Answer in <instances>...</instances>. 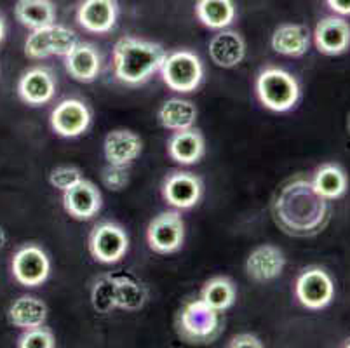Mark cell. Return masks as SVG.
<instances>
[{
  "instance_id": "15",
  "label": "cell",
  "mask_w": 350,
  "mask_h": 348,
  "mask_svg": "<svg viewBox=\"0 0 350 348\" xmlns=\"http://www.w3.org/2000/svg\"><path fill=\"white\" fill-rule=\"evenodd\" d=\"M77 23L89 34H108L119 19L117 0H81L75 12Z\"/></svg>"
},
{
  "instance_id": "5",
  "label": "cell",
  "mask_w": 350,
  "mask_h": 348,
  "mask_svg": "<svg viewBox=\"0 0 350 348\" xmlns=\"http://www.w3.org/2000/svg\"><path fill=\"white\" fill-rule=\"evenodd\" d=\"M162 81L171 91L189 94L199 89L204 79V65L196 53L187 49L167 53L162 63Z\"/></svg>"
},
{
  "instance_id": "17",
  "label": "cell",
  "mask_w": 350,
  "mask_h": 348,
  "mask_svg": "<svg viewBox=\"0 0 350 348\" xmlns=\"http://www.w3.org/2000/svg\"><path fill=\"white\" fill-rule=\"evenodd\" d=\"M143 152V142L135 131L129 129H113L105 136L103 155L108 164L129 165Z\"/></svg>"
},
{
  "instance_id": "29",
  "label": "cell",
  "mask_w": 350,
  "mask_h": 348,
  "mask_svg": "<svg viewBox=\"0 0 350 348\" xmlns=\"http://www.w3.org/2000/svg\"><path fill=\"white\" fill-rule=\"evenodd\" d=\"M206 305L215 308L216 312L228 310L237 299V289L228 277H213L202 286L199 296Z\"/></svg>"
},
{
  "instance_id": "6",
  "label": "cell",
  "mask_w": 350,
  "mask_h": 348,
  "mask_svg": "<svg viewBox=\"0 0 350 348\" xmlns=\"http://www.w3.org/2000/svg\"><path fill=\"white\" fill-rule=\"evenodd\" d=\"M77 44L79 37L72 28L53 23L31 30L25 40V56L30 59H46L49 56L65 57Z\"/></svg>"
},
{
  "instance_id": "37",
  "label": "cell",
  "mask_w": 350,
  "mask_h": 348,
  "mask_svg": "<svg viewBox=\"0 0 350 348\" xmlns=\"http://www.w3.org/2000/svg\"><path fill=\"white\" fill-rule=\"evenodd\" d=\"M5 244H8V234H5L4 226L0 225V249L4 247Z\"/></svg>"
},
{
  "instance_id": "30",
  "label": "cell",
  "mask_w": 350,
  "mask_h": 348,
  "mask_svg": "<svg viewBox=\"0 0 350 348\" xmlns=\"http://www.w3.org/2000/svg\"><path fill=\"white\" fill-rule=\"evenodd\" d=\"M91 306L96 314H112L117 308L116 303V277L113 273H103L96 277L91 286Z\"/></svg>"
},
{
  "instance_id": "11",
  "label": "cell",
  "mask_w": 350,
  "mask_h": 348,
  "mask_svg": "<svg viewBox=\"0 0 350 348\" xmlns=\"http://www.w3.org/2000/svg\"><path fill=\"white\" fill-rule=\"evenodd\" d=\"M91 108L79 98H66L53 108L49 115L51 129L62 138H77L91 127Z\"/></svg>"
},
{
  "instance_id": "8",
  "label": "cell",
  "mask_w": 350,
  "mask_h": 348,
  "mask_svg": "<svg viewBox=\"0 0 350 348\" xmlns=\"http://www.w3.org/2000/svg\"><path fill=\"white\" fill-rule=\"evenodd\" d=\"M295 295L308 310H323L335 299V280L324 268L308 267L297 277Z\"/></svg>"
},
{
  "instance_id": "23",
  "label": "cell",
  "mask_w": 350,
  "mask_h": 348,
  "mask_svg": "<svg viewBox=\"0 0 350 348\" xmlns=\"http://www.w3.org/2000/svg\"><path fill=\"white\" fill-rule=\"evenodd\" d=\"M9 324L21 331L33 330L47 321V305L37 296L23 295L11 303L8 310Z\"/></svg>"
},
{
  "instance_id": "14",
  "label": "cell",
  "mask_w": 350,
  "mask_h": 348,
  "mask_svg": "<svg viewBox=\"0 0 350 348\" xmlns=\"http://www.w3.org/2000/svg\"><path fill=\"white\" fill-rule=\"evenodd\" d=\"M312 38L324 56H342L350 49V23L343 16H326L317 21Z\"/></svg>"
},
{
  "instance_id": "24",
  "label": "cell",
  "mask_w": 350,
  "mask_h": 348,
  "mask_svg": "<svg viewBox=\"0 0 350 348\" xmlns=\"http://www.w3.org/2000/svg\"><path fill=\"white\" fill-rule=\"evenodd\" d=\"M157 119L161 126L167 131L190 129L197 122V107L183 98H171L159 108Z\"/></svg>"
},
{
  "instance_id": "10",
  "label": "cell",
  "mask_w": 350,
  "mask_h": 348,
  "mask_svg": "<svg viewBox=\"0 0 350 348\" xmlns=\"http://www.w3.org/2000/svg\"><path fill=\"white\" fill-rule=\"evenodd\" d=\"M11 272L20 286L39 287L49 279L51 260L40 245L25 244L12 254Z\"/></svg>"
},
{
  "instance_id": "3",
  "label": "cell",
  "mask_w": 350,
  "mask_h": 348,
  "mask_svg": "<svg viewBox=\"0 0 350 348\" xmlns=\"http://www.w3.org/2000/svg\"><path fill=\"white\" fill-rule=\"evenodd\" d=\"M254 91L260 103L275 113L293 110L301 98V88L297 77L278 66H267L258 73Z\"/></svg>"
},
{
  "instance_id": "31",
  "label": "cell",
  "mask_w": 350,
  "mask_h": 348,
  "mask_svg": "<svg viewBox=\"0 0 350 348\" xmlns=\"http://www.w3.org/2000/svg\"><path fill=\"white\" fill-rule=\"evenodd\" d=\"M16 345L20 348H54L56 347V338L49 327L39 325L33 330L23 331Z\"/></svg>"
},
{
  "instance_id": "7",
  "label": "cell",
  "mask_w": 350,
  "mask_h": 348,
  "mask_svg": "<svg viewBox=\"0 0 350 348\" xmlns=\"http://www.w3.org/2000/svg\"><path fill=\"white\" fill-rule=\"evenodd\" d=\"M88 247L94 261L113 265L119 263L129 251V237L126 230L117 223L101 222L91 230Z\"/></svg>"
},
{
  "instance_id": "9",
  "label": "cell",
  "mask_w": 350,
  "mask_h": 348,
  "mask_svg": "<svg viewBox=\"0 0 350 348\" xmlns=\"http://www.w3.org/2000/svg\"><path fill=\"white\" fill-rule=\"evenodd\" d=\"M148 247L157 254H173L185 242V222L178 211H164L146 228Z\"/></svg>"
},
{
  "instance_id": "12",
  "label": "cell",
  "mask_w": 350,
  "mask_h": 348,
  "mask_svg": "<svg viewBox=\"0 0 350 348\" xmlns=\"http://www.w3.org/2000/svg\"><path fill=\"white\" fill-rule=\"evenodd\" d=\"M204 191L199 176L189 171H173L162 183V197L176 211L192 209L197 206Z\"/></svg>"
},
{
  "instance_id": "22",
  "label": "cell",
  "mask_w": 350,
  "mask_h": 348,
  "mask_svg": "<svg viewBox=\"0 0 350 348\" xmlns=\"http://www.w3.org/2000/svg\"><path fill=\"white\" fill-rule=\"evenodd\" d=\"M312 35L307 27L298 23H286L273 30L270 46L278 54L286 57H301L308 53Z\"/></svg>"
},
{
  "instance_id": "1",
  "label": "cell",
  "mask_w": 350,
  "mask_h": 348,
  "mask_svg": "<svg viewBox=\"0 0 350 348\" xmlns=\"http://www.w3.org/2000/svg\"><path fill=\"white\" fill-rule=\"evenodd\" d=\"M273 223L289 237H316L331 218L329 200L312 183V176L297 174L281 185L270 206Z\"/></svg>"
},
{
  "instance_id": "2",
  "label": "cell",
  "mask_w": 350,
  "mask_h": 348,
  "mask_svg": "<svg viewBox=\"0 0 350 348\" xmlns=\"http://www.w3.org/2000/svg\"><path fill=\"white\" fill-rule=\"evenodd\" d=\"M167 51L157 42L122 37L113 46L112 65L116 79L126 85H142L161 72Z\"/></svg>"
},
{
  "instance_id": "16",
  "label": "cell",
  "mask_w": 350,
  "mask_h": 348,
  "mask_svg": "<svg viewBox=\"0 0 350 348\" xmlns=\"http://www.w3.org/2000/svg\"><path fill=\"white\" fill-rule=\"evenodd\" d=\"M103 206V197L93 181L82 180L75 187L63 191V207L66 215L79 222H88L98 216Z\"/></svg>"
},
{
  "instance_id": "21",
  "label": "cell",
  "mask_w": 350,
  "mask_h": 348,
  "mask_svg": "<svg viewBox=\"0 0 350 348\" xmlns=\"http://www.w3.org/2000/svg\"><path fill=\"white\" fill-rule=\"evenodd\" d=\"M167 153L181 165H193L206 155V139L199 129L174 131L167 139Z\"/></svg>"
},
{
  "instance_id": "34",
  "label": "cell",
  "mask_w": 350,
  "mask_h": 348,
  "mask_svg": "<svg viewBox=\"0 0 350 348\" xmlns=\"http://www.w3.org/2000/svg\"><path fill=\"white\" fill-rule=\"evenodd\" d=\"M228 348H263V341L251 333L235 334L227 345Z\"/></svg>"
},
{
  "instance_id": "18",
  "label": "cell",
  "mask_w": 350,
  "mask_h": 348,
  "mask_svg": "<svg viewBox=\"0 0 350 348\" xmlns=\"http://www.w3.org/2000/svg\"><path fill=\"white\" fill-rule=\"evenodd\" d=\"M286 267L282 249L272 244L258 245L246 260V273L254 282H269L278 279Z\"/></svg>"
},
{
  "instance_id": "25",
  "label": "cell",
  "mask_w": 350,
  "mask_h": 348,
  "mask_svg": "<svg viewBox=\"0 0 350 348\" xmlns=\"http://www.w3.org/2000/svg\"><path fill=\"white\" fill-rule=\"evenodd\" d=\"M312 183L326 200H338L349 190V176L345 169L335 162L319 165L312 176Z\"/></svg>"
},
{
  "instance_id": "35",
  "label": "cell",
  "mask_w": 350,
  "mask_h": 348,
  "mask_svg": "<svg viewBox=\"0 0 350 348\" xmlns=\"http://www.w3.org/2000/svg\"><path fill=\"white\" fill-rule=\"evenodd\" d=\"M326 5L335 14L343 16V18L350 16V0H326Z\"/></svg>"
},
{
  "instance_id": "13",
  "label": "cell",
  "mask_w": 350,
  "mask_h": 348,
  "mask_svg": "<svg viewBox=\"0 0 350 348\" xmlns=\"http://www.w3.org/2000/svg\"><path fill=\"white\" fill-rule=\"evenodd\" d=\"M58 91V82L54 77L53 70L46 66H33V68L23 72L20 77L16 92L18 98L28 107H42L53 101Z\"/></svg>"
},
{
  "instance_id": "36",
  "label": "cell",
  "mask_w": 350,
  "mask_h": 348,
  "mask_svg": "<svg viewBox=\"0 0 350 348\" xmlns=\"http://www.w3.org/2000/svg\"><path fill=\"white\" fill-rule=\"evenodd\" d=\"M5 34H8V25H5V18L0 14V44L4 42Z\"/></svg>"
},
{
  "instance_id": "26",
  "label": "cell",
  "mask_w": 350,
  "mask_h": 348,
  "mask_svg": "<svg viewBox=\"0 0 350 348\" xmlns=\"http://www.w3.org/2000/svg\"><path fill=\"white\" fill-rule=\"evenodd\" d=\"M117 308L126 312L142 310L148 302V287L133 273H113Z\"/></svg>"
},
{
  "instance_id": "4",
  "label": "cell",
  "mask_w": 350,
  "mask_h": 348,
  "mask_svg": "<svg viewBox=\"0 0 350 348\" xmlns=\"http://www.w3.org/2000/svg\"><path fill=\"white\" fill-rule=\"evenodd\" d=\"M176 330L181 340L187 343L204 345L213 343L219 336L224 322L219 312L197 298L183 305L176 319Z\"/></svg>"
},
{
  "instance_id": "27",
  "label": "cell",
  "mask_w": 350,
  "mask_h": 348,
  "mask_svg": "<svg viewBox=\"0 0 350 348\" xmlns=\"http://www.w3.org/2000/svg\"><path fill=\"white\" fill-rule=\"evenodd\" d=\"M14 16L25 28H42L56 23V5L53 0H18Z\"/></svg>"
},
{
  "instance_id": "39",
  "label": "cell",
  "mask_w": 350,
  "mask_h": 348,
  "mask_svg": "<svg viewBox=\"0 0 350 348\" xmlns=\"http://www.w3.org/2000/svg\"><path fill=\"white\" fill-rule=\"evenodd\" d=\"M349 131H350V119H349Z\"/></svg>"
},
{
  "instance_id": "32",
  "label": "cell",
  "mask_w": 350,
  "mask_h": 348,
  "mask_svg": "<svg viewBox=\"0 0 350 348\" xmlns=\"http://www.w3.org/2000/svg\"><path fill=\"white\" fill-rule=\"evenodd\" d=\"M84 178H82L81 169L73 168V165H59V168H54L49 174L51 187L59 191H65L68 188L75 187Z\"/></svg>"
},
{
  "instance_id": "38",
  "label": "cell",
  "mask_w": 350,
  "mask_h": 348,
  "mask_svg": "<svg viewBox=\"0 0 350 348\" xmlns=\"http://www.w3.org/2000/svg\"><path fill=\"white\" fill-rule=\"evenodd\" d=\"M343 347H350V338H349V340H345V343H343Z\"/></svg>"
},
{
  "instance_id": "28",
  "label": "cell",
  "mask_w": 350,
  "mask_h": 348,
  "mask_svg": "<svg viewBox=\"0 0 350 348\" xmlns=\"http://www.w3.org/2000/svg\"><path fill=\"white\" fill-rule=\"evenodd\" d=\"M196 16L211 30H224L235 19L234 0H197Z\"/></svg>"
},
{
  "instance_id": "19",
  "label": "cell",
  "mask_w": 350,
  "mask_h": 348,
  "mask_svg": "<svg viewBox=\"0 0 350 348\" xmlns=\"http://www.w3.org/2000/svg\"><path fill=\"white\" fill-rule=\"evenodd\" d=\"M101 54L94 44L79 42L65 56V70L73 81L89 84L101 73Z\"/></svg>"
},
{
  "instance_id": "20",
  "label": "cell",
  "mask_w": 350,
  "mask_h": 348,
  "mask_svg": "<svg viewBox=\"0 0 350 348\" xmlns=\"http://www.w3.org/2000/svg\"><path fill=\"white\" fill-rule=\"evenodd\" d=\"M209 57L219 68H235L246 57V40L239 31L218 30L209 42Z\"/></svg>"
},
{
  "instance_id": "33",
  "label": "cell",
  "mask_w": 350,
  "mask_h": 348,
  "mask_svg": "<svg viewBox=\"0 0 350 348\" xmlns=\"http://www.w3.org/2000/svg\"><path fill=\"white\" fill-rule=\"evenodd\" d=\"M101 181L112 191H120L129 185V168L127 165L108 164L101 171Z\"/></svg>"
}]
</instances>
